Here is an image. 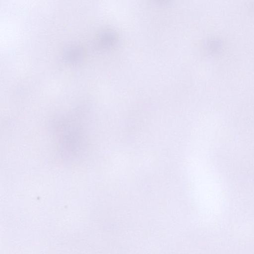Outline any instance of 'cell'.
I'll use <instances>...</instances> for the list:
<instances>
[{
    "label": "cell",
    "instance_id": "6da1fadb",
    "mask_svg": "<svg viewBox=\"0 0 254 254\" xmlns=\"http://www.w3.org/2000/svg\"><path fill=\"white\" fill-rule=\"evenodd\" d=\"M100 40L103 47L108 48L116 43L117 36L116 34L112 31H106L101 35Z\"/></svg>",
    "mask_w": 254,
    "mask_h": 254
}]
</instances>
